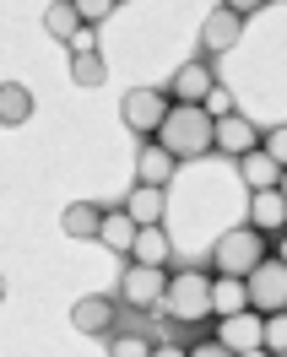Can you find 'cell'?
I'll list each match as a JSON object with an SVG mask.
<instances>
[{
    "instance_id": "cell-11",
    "label": "cell",
    "mask_w": 287,
    "mask_h": 357,
    "mask_svg": "<svg viewBox=\"0 0 287 357\" xmlns=\"http://www.w3.org/2000/svg\"><path fill=\"white\" fill-rule=\"evenodd\" d=\"M255 146H260V130H255V125H249L239 109L217 119V152H222V157H233V162H239V157L255 152Z\"/></svg>"
},
{
    "instance_id": "cell-34",
    "label": "cell",
    "mask_w": 287,
    "mask_h": 357,
    "mask_svg": "<svg viewBox=\"0 0 287 357\" xmlns=\"http://www.w3.org/2000/svg\"><path fill=\"white\" fill-rule=\"evenodd\" d=\"M0 298H6V282H0Z\"/></svg>"
},
{
    "instance_id": "cell-32",
    "label": "cell",
    "mask_w": 287,
    "mask_h": 357,
    "mask_svg": "<svg viewBox=\"0 0 287 357\" xmlns=\"http://www.w3.org/2000/svg\"><path fill=\"white\" fill-rule=\"evenodd\" d=\"M277 190H282V201H287V168H282V178H277Z\"/></svg>"
},
{
    "instance_id": "cell-6",
    "label": "cell",
    "mask_w": 287,
    "mask_h": 357,
    "mask_svg": "<svg viewBox=\"0 0 287 357\" xmlns=\"http://www.w3.org/2000/svg\"><path fill=\"white\" fill-rule=\"evenodd\" d=\"M163 292H168V271L163 266H125V282H119V298L131 309H163Z\"/></svg>"
},
{
    "instance_id": "cell-30",
    "label": "cell",
    "mask_w": 287,
    "mask_h": 357,
    "mask_svg": "<svg viewBox=\"0 0 287 357\" xmlns=\"http://www.w3.org/2000/svg\"><path fill=\"white\" fill-rule=\"evenodd\" d=\"M152 357H190L184 347H152Z\"/></svg>"
},
{
    "instance_id": "cell-27",
    "label": "cell",
    "mask_w": 287,
    "mask_h": 357,
    "mask_svg": "<svg viewBox=\"0 0 287 357\" xmlns=\"http://www.w3.org/2000/svg\"><path fill=\"white\" fill-rule=\"evenodd\" d=\"M200 109L212 114V119H222V114H233V92H228V87H222V82H217V87L206 92V103H200Z\"/></svg>"
},
{
    "instance_id": "cell-10",
    "label": "cell",
    "mask_w": 287,
    "mask_h": 357,
    "mask_svg": "<svg viewBox=\"0 0 287 357\" xmlns=\"http://www.w3.org/2000/svg\"><path fill=\"white\" fill-rule=\"evenodd\" d=\"M114 314H119V303H114L109 292H87V298H76L71 325L82 335H103V331H114Z\"/></svg>"
},
{
    "instance_id": "cell-29",
    "label": "cell",
    "mask_w": 287,
    "mask_h": 357,
    "mask_svg": "<svg viewBox=\"0 0 287 357\" xmlns=\"http://www.w3.org/2000/svg\"><path fill=\"white\" fill-rule=\"evenodd\" d=\"M222 6H228V11H239V17H249V11H265L271 0H222Z\"/></svg>"
},
{
    "instance_id": "cell-26",
    "label": "cell",
    "mask_w": 287,
    "mask_h": 357,
    "mask_svg": "<svg viewBox=\"0 0 287 357\" xmlns=\"http://www.w3.org/2000/svg\"><path fill=\"white\" fill-rule=\"evenodd\" d=\"M109 357H152V347H147V335H114Z\"/></svg>"
},
{
    "instance_id": "cell-35",
    "label": "cell",
    "mask_w": 287,
    "mask_h": 357,
    "mask_svg": "<svg viewBox=\"0 0 287 357\" xmlns=\"http://www.w3.org/2000/svg\"><path fill=\"white\" fill-rule=\"evenodd\" d=\"M271 357H287V352H271Z\"/></svg>"
},
{
    "instance_id": "cell-19",
    "label": "cell",
    "mask_w": 287,
    "mask_h": 357,
    "mask_svg": "<svg viewBox=\"0 0 287 357\" xmlns=\"http://www.w3.org/2000/svg\"><path fill=\"white\" fill-rule=\"evenodd\" d=\"M103 76H109V60L98 49H76L71 54V82L76 87H103Z\"/></svg>"
},
{
    "instance_id": "cell-16",
    "label": "cell",
    "mask_w": 287,
    "mask_h": 357,
    "mask_svg": "<svg viewBox=\"0 0 287 357\" xmlns=\"http://www.w3.org/2000/svg\"><path fill=\"white\" fill-rule=\"evenodd\" d=\"M60 227H66V238H98V233H103V206L71 201L66 217H60Z\"/></svg>"
},
{
    "instance_id": "cell-33",
    "label": "cell",
    "mask_w": 287,
    "mask_h": 357,
    "mask_svg": "<svg viewBox=\"0 0 287 357\" xmlns=\"http://www.w3.org/2000/svg\"><path fill=\"white\" fill-rule=\"evenodd\" d=\"M271 6H287V0H271Z\"/></svg>"
},
{
    "instance_id": "cell-7",
    "label": "cell",
    "mask_w": 287,
    "mask_h": 357,
    "mask_svg": "<svg viewBox=\"0 0 287 357\" xmlns=\"http://www.w3.org/2000/svg\"><path fill=\"white\" fill-rule=\"evenodd\" d=\"M244 33V17L239 11H228V6H212V17L200 22V49H206V60H217V54H233Z\"/></svg>"
},
{
    "instance_id": "cell-14",
    "label": "cell",
    "mask_w": 287,
    "mask_h": 357,
    "mask_svg": "<svg viewBox=\"0 0 287 357\" xmlns=\"http://www.w3.org/2000/svg\"><path fill=\"white\" fill-rule=\"evenodd\" d=\"M249 227H260V233H282L287 227L282 190H255V195H249Z\"/></svg>"
},
{
    "instance_id": "cell-1",
    "label": "cell",
    "mask_w": 287,
    "mask_h": 357,
    "mask_svg": "<svg viewBox=\"0 0 287 357\" xmlns=\"http://www.w3.org/2000/svg\"><path fill=\"white\" fill-rule=\"evenodd\" d=\"M157 141L179 157V162H200V157L217 152V119L200 109V103H174L168 119H163V130Z\"/></svg>"
},
{
    "instance_id": "cell-9",
    "label": "cell",
    "mask_w": 287,
    "mask_h": 357,
    "mask_svg": "<svg viewBox=\"0 0 287 357\" xmlns=\"http://www.w3.org/2000/svg\"><path fill=\"white\" fill-rule=\"evenodd\" d=\"M212 87H217L212 60H184V66L174 70V82H168V98H174V103H206Z\"/></svg>"
},
{
    "instance_id": "cell-12",
    "label": "cell",
    "mask_w": 287,
    "mask_h": 357,
    "mask_svg": "<svg viewBox=\"0 0 287 357\" xmlns=\"http://www.w3.org/2000/svg\"><path fill=\"white\" fill-rule=\"evenodd\" d=\"M179 168V157L163 146V141H141V152H135V174H141V184H168Z\"/></svg>"
},
{
    "instance_id": "cell-24",
    "label": "cell",
    "mask_w": 287,
    "mask_h": 357,
    "mask_svg": "<svg viewBox=\"0 0 287 357\" xmlns=\"http://www.w3.org/2000/svg\"><path fill=\"white\" fill-rule=\"evenodd\" d=\"M71 6H76L82 27H98V22H103V17L114 11V6H119V0H71Z\"/></svg>"
},
{
    "instance_id": "cell-20",
    "label": "cell",
    "mask_w": 287,
    "mask_h": 357,
    "mask_svg": "<svg viewBox=\"0 0 287 357\" xmlns=\"http://www.w3.org/2000/svg\"><path fill=\"white\" fill-rule=\"evenodd\" d=\"M33 114V92L22 82H0V125H22Z\"/></svg>"
},
{
    "instance_id": "cell-22",
    "label": "cell",
    "mask_w": 287,
    "mask_h": 357,
    "mask_svg": "<svg viewBox=\"0 0 287 357\" xmlns=\"http://www.w3.org/2000/svg\"><path fill=\"white\" fill-rule=\"evenodd\" d=\"M109 249H119V255H131V244H135V222H131V211L119 206V211H103V233H98Z\"/></svg>"
},
{
    "instance_id": "cell-8",
    "label": "cell",
    "mask_w": 287,
    "mask_h": 357,
    "mask_svg": "<svg viewBox=\"0 0 287 357\" xmlns=\"http://www.w3.org/2000/svg\"><path fill=\"white\" fill-rule=\"evenodd\" d=\"M260 331H265V314H255V309H239V314H228L222 319V331H217V341L228 347V352H265V341H260Z\"/></svg>"
},
{
    "instance_id": "cell-25",
    "label": "cell",
    "mask_w": 287,
    "mask_h": 357,
    "mask_svg": "<svg viewBox=\"0 0 287 357\" xmlns=\"http://www.w3.org/2000/svg\"><path fill=\"white\" fill-rule=\"evenodd\" d=\"M260 152L277 162V168H287V125H277L271 135H260Z\"/></svg>"
},
{
    "instance_id": "cell-13",
    "label": "cell",
    "mask_w": 287,
    "mask_h": 357,
    "mask_svg": "<svg viewBox=\"0 0 287 357\" xmlns=\"http://www.w3.org/2000/svg\"><path fill=\"white\" fill-rule=\"evenodd\" d=\"M125 211H131L135 227H157V222H163V211H168V201H163V184H135L131 195H125Z\"/></svg>"
},
{
    "instance_id": "cell-21",
    "label": "cell",
    "mask_w": 287,
    "mask_h": 357,
    "mask_svg": "<svg viewBox=\"0 0 287 357\" xmlns=\"http://www.w3.org/2000/svg\"><path fill=\"white\" fill-rule=\"evenodd\" d=\"M44 33H49V38H60V44H71V38L82 33V17H76L71 0H54V6L44 11Z\"/></svg>"
},
{
    "instance_id": "cell-4",
    "label": "cell",
    "mask_w": 287,
    "mask_h": 357,
    "mask_svg": "<svg viewBox=\"0 0 287 357\" xmlns=\"http://www.w3.org/2000/svg\"><path fill=\"white\" fill-rule=\"evenodd\" d=\"M168 109H174V98H168V92H157V87H135V92H125V103H119V119H125V125H131V130L147 141V135L163 130Z\"/></svg>"
},
{
    "instance_id": "cell-31",
    "label": "cell",
    "mask_w": 287,
    "mask_h": 357,
    "mask_svg": "<svg viewBox=\"0 0 287 357\" xmlns=\"http://www.w3.org/2000/svg\"><path fill=\"white\" fill-rule=\"evenodd\" d=\"M277 260H282V266H287V227H282V233H277Z\"/></svg>"
},
{
    "instance_id": "cell-28",
    "label": "cell",
    "mask_w": 287,
    "mask_h": 357,
    "mask_svg": "<svg viewBox=\"0 0 287 357\" xmlns=\"http://www.w3.org/2000/svg\"><path fill=\"white\" fill-rule=\"evenodd\" d=\"M190 357H239V352H228L222 341H200V347H190Z\"/></svg>"
},
{
    "instance_id": "cell-3",
    "label": "cell",
    "mask_w": 287,
    "mask_h": 357,
    "mask_svg": "<svg viewBox=\"0 0 287 357\" xmlns=\"http://www.w3.org/2000/svg\"><path fill=\"white\" fill-rule=\"evenodd\" d=\"M163 309L174 314L179 325H200V319H212V276H200V271H179V276H168Z\"/></svg>"
},
{
    "instance_id": "cell-17",
    "label": "cell",
    "mask_w": 287,
    "mask_h": 357,
    "mask_svg": "<svg viewBox=\"0 0 287 357\" xmlns=\"http://www.w3.org/2000/svg\"><path fill=\"white\" fill-rule=\"evenodd\" d=\"M249 309V287H244V276H212V314L228 319V314Z\"/></svg>"
},
{
    "instance_id": "cell-15",
    "label": "cell",
    "mask_w": 287,
    "mask_h": 357,
    "mask_svg": "<svg viewBox=\"0 0 287 357\" xmlns=\"http://www.w3.org/2000/svg\"><path fill=\"white\" fill-rule=\"evenodd\" d=\"M131 260H135V266H168V260H174V238L163 233V222H157V227H135Z\"/></svg>"
},
{
    "instance_id": "cell-5",
    "label": "cell",
    "mask_w": 287,
    "mask_h": 357,
    "mask_svg": "<svg viewBox=\"0 0 287 357\" xmlns=\"http://www.w3.org/2000/svg\"><path fill=\"white\" fill-rule=\"evenodd\" d=\"M244 287H249V309H255V314L287 309V266L277 260V255H265L260 266L244 276Z\"/></svg>"
},
{
    "instance_id": "cell-23",
    "label": "cell",
    "mask_w": 287,
    "mask_h": 357,
    "mask_svg": "<svg viewBox=\"0 0 287 357\" xmlns=\"http://www.w3.org/2000/svg\"><path fill=\"white\" fill-rule=\"evenodd\" d=\"M260 341H265V352H287V309L265 314V331H260Z\"/></svg>"
},
{
    "instance_id": "cell-18",
    "label": "cell",
    "mask_w": 287,
    "mask_h": 357,
    "mask_svg": "<svg viewBox=\"0 0 287 357\" xmlns=\"http://www.w3.org/2000/svg\"><path fill=\"white\" fill-rule=\"evenodd\" d=\"M239 178L249 184V190H277L282 168H277V162H271V157L255 146V152H244V157H239Z\"/></svg>"
},
{
    "instance_id": "cell-2",
    "label": "cell",
    "mask_w": 287,
    "mask_h": 357,
    "mask_svg": "<svg viewBox=\"0 0 287 357\" xmlns=\"http://www.w3.org/2000/svg\"><path fill=\"white\" fill-rule=\"evenodd\" d=\"M265 255H271V249H265V233L244 222V227L222 233L217 244H212V266H217V276H249Z\"/></svg>"
}]
</instances>
